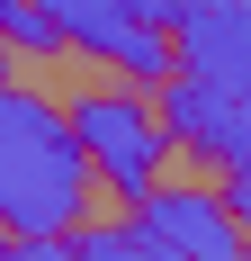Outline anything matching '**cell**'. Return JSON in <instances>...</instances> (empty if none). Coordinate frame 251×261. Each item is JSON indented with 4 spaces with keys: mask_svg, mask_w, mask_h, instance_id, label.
Wrapping results in <instances>:
<instances>
[{
    "mask_svg": "<svg viewBox=\"0 0 251 261\" xmlns=\"http://www.w3.org/2000/svg\"><path fill=\"white\" fill-rule=\"evenodd\" d=\"M90 144L72 135V108L36 90H0V225L9 234H81L90 216Z\"/></svg>",
    "mask_w": 251,
    "mask_h": 261,
    "instance_id": "6da1fadb",
    "label": "cell"
},
{
    "mask_svg": "<svg viewBox=\"0 0 251 261\" xmlns=\"http://www.w3.org/2000/svg\"><path fill=\"white\" fill-rule=\"evenodd\" d=\"M72 135L90 144V171L117 189L125 207H135L144 189H162V162L179 153L171 126H162V108H144L135 90H90V99H72Z\"/></svg>",
    "mask_w": 251,
    "mask_h": 261,
    "instance_id": "7a4b0ae2",
    "label": "cell"
},
{
    "mask_svg": "<svg viewBox=\"0 0 251 261\" xmlns=\"http://www.w3.org/2000/svg\"><path fill=\"white\" fill-rule=\"evenodd\" d=\"M36 9L63 27L72 54H90V63H108V72H125V81H171L179 72L171 27L135 18V0H36Z\"/></svg>",
    "mask_w": 251,
    "mask_h": 261,
    "instance_id": "3957f363",
    "label": "cell"
},
{
    "mask_svg": "<svg viewBox=\"0 0 251 261\" xmlns=\"http://www.w3.org/2000/svg\"><path fill=\"white\" fill-rule=\"evenodd\" d=\"M135 225L179 261H242V216H233L225 189H171L162 180L135 198Z\"/></svg>",
    "mask_w": 251,
    "mask_h": 261,
    "instance_id": "277c9868",
    "label": "cell"
},
{
    "mask_svg": "<svg viewBox=\"0 0 251 261\" xmlns=\"http://www.w3.org/2000/svg\"><path fill=\"white\" fill-rule=\"evenodd\" d=\"M179 72L189 81H215L233 99H251V0H179Z\"/></svg>",
    "mask_w": 251,
    "mask_h": 261,
    "instance_id": "5b68a950",
    "label": "cell"
},
{
    "mask_svg": "<svg viewBox=\"0 0 251 261\" xmlns=\"http://www.w3.org/2000/svg\"><path fill=\"white\" fill-rule=\"evenodd\" d=\"M152 108H162L171 144H189V153L242 162V144H251V99H233V90H215V81H189V72H171Z\"/></svg>",
    "mask_w": 251,
    "mask_h": 261,
    "instance_id": "8992f818",
    "label": "cell"
},
{
    "mask_svg": "<svg viewBox=\"0 0 251 261\" xmlns=\"http://www.w3.org/2000/svg\"><path fill=\"white\" fill-rule=\"evenodd\" d=\"M72 261H179V252H162V243L125 216V225H90V234H72Z\"/></svg>",
    "mask_w": 251,
    "mask_h": 261,
    "instance_id": "52a82bcc",
    "label": "cell"
},
{
    "mask_svg": "<svg viewBox=\"0 0 251 261\" xmlns=\"http://www.w3.org/2000/svg\"><path fill=\"white\" fill-rule=\"evenodd\" d=\"M225 198H233V216L251 225V162H225Z\"/></svg>",
    "mask_w": 251,
    "mask_h": 261,
    "instance_id": "ba28073f",
    "label": "cell"
},
{
    "mask_svg": "<svg viewBox=\"0 0 251 261\" xmlns=\"http://www.w3.org/2000/svg\"><path fill=\"white\" fill-rule=\"evenodd\" d=\"M9 54H18V45H9V36H0V90H9Z\"/></svg>",
    "mask_w": 251,
    "mask_h": 261,
    "instance_id": "9c48e42d",
    "label": "cell"
},
{
    "mask_svg": "<svg viewBox=\"0 0 251 261\" xmlns=\"http://www.w3.org/2000/svg\"><path fill=\"white\" fill-rule=\"evenodd\" d=\"M242 261H251V243H242Z\"/></svg>",
    "mask_w": 251,
    "mask_h": 261,
    "instance_id": "30bf717a",
    "label": "cell"
},
{
    "mask_svg": "<svg viewBox=\"0 0 251 261\" xmlns=\"http://www.w3.org/2000/svg\"><path fill=\"white\" fill-rule=\"evenodd\" d=\"M242 162H251V144H242Z\"/></svg>",
    "mask_w": 251,
    "mask_h": 261,
    "instance_id": "8fae6325",
    "label": "cell"
}]
</instances>
